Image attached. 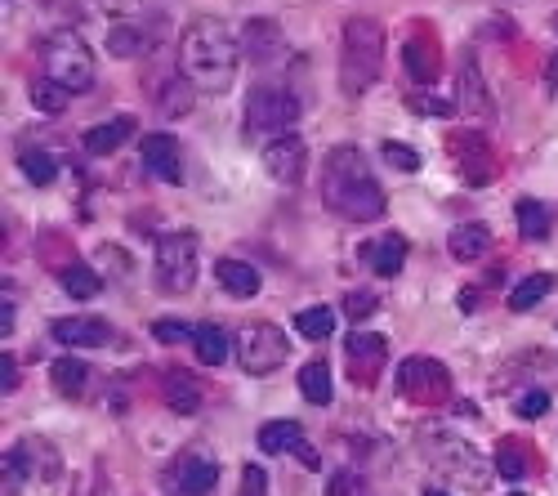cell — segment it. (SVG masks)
Segmentation results:
<instances>
[{"label":"cell","mask_w":558,"mask_h":496,"mask_svg":"<svg viewBox=\"0 0 558 496\" xmlns=\"http://www.w3.org/2000/svg\"><path fill=\"white\" fill-rule=\"evenodd\" d=\"M67 99H72V90H63L59 81H50V76H36L32 81V108L45 112V117H59L67 108Z\"/></svg>","instance_id":"cell-31"},{"label":"cell","mask_w":558,"mask_h":496,"mask_svg":"<svg viewBox=\"0 0 558 496\" xmlns=\"http://www.w3.org/2000/svg\"><path fill=\"white\" fill-rule=\"evenodd\" d=\"M398 394L411 398V403H442L451 394V371L442 367L438 358H402L398 367Z\"/></svg>","instance_id":"cell-9"},{"label":"cell","mask_w":558,"mask_h":496,"mask_svg":"<svg viewBox=\"0 0 558 496\" xmlns=\"http://www.w3.org/2000/svg\"><path fill=\"white\" fill-rule=\"evenodd\" d=\"M375 304H380V300H375L371 291H349V295H344V313H349L353 322H367L375 313Z\"/></svg>","instance_id":"cell-39"},{"label":"cell","mask_w":558,"mask_h":496,"mask_svg":"<svg viewBox=\"0 0 558 496\" xmlns=\"http://www.w3.org/2000/svg\"><path fill=\"white\" fill-rule=\"evenodd\" d=\"M170 492H179V496H206V492H215V483H219V465H215V456H206V452H184L175 465H170Z\"/></svg>","instance_id":"cell-12"},{"label":"cell","mask_w":558,"mask_h":496,"mask_svg":"<svg viewBox=\"0 0 558 496\" xmlns=\"http://www.w3.org/2000/svg\"><path fill=\"white\" fill-rule=\"evenodd\" d=\"M420 456L434 465L442 479L465 492H487V483H492V470L478 456V447L465 443L460 434H447V429H425L420 434Z\"/></svg>","instance_id":"cell-4"},{"label":"cell","mask_w":558,"mask_h":496,"mask_svg":"<svg viewBox=\"0 0 558 496\" xmlns=\"http://www.w3.org/2000/svg\"><path fill=\"white\" fill-rule=\"evenodd\" d=\"M259 161H264L268 179H277V184H300L304 170H309V143L300 135H277L264 143Z\"/></svg>","instance_id":"cell-10"},{"label":"cell","mask_w":558,"mask_h":496,"mask_svg":"<svg viewBox=\"0 0 558 496\" xmlns=\"http://www.w3.org/2000/svg\"><path fill=\"white\" fill-rule=\"evenodd\" d=\"M550 291H554V278H550V273H527V278L518 282L514 291H509V309H514V313H527V309H536V304H541Z\"/></svg>","instance_id":"cell-27"},{"label":"cell","mask_w":558,"mask_h":496,"mask_svg":"<svg viewBox=\"0 0 558 496\" xmlns=\"http://www.w3.org/2000/svg\"><path fill=\"white\" fill-rule=\"evenodd\" d=\"M41 59H45V76L59 81L63 90L72 94H85L94 85V50L85 45V36H76L72 27H59V32L45 36L41 45Z\"/></svg>","instance_id":"cell-5"},{"label":"cell","mask_w":558,"mask_h":496,"mask_svg":"<svg viewBox=\"0 0 558 496\" xmlns=\"http://www.w3.org/2000/svg\"><path fill=\"white\" fill-rule=\"evenodd\" d=\"M192 349H197V358L206 362V367H219V362L228 358V336H224V327H215V322H197Z\"/></svg>","instance_id":"cell-28"},{"label":"cell","mask_w":558,"mask_h":496,"mask_svg":"<svg viewBox=\"0 0 558 496\" xmlns=\"http://www.w3.org/2000/svg\"><path fill=\"white\" fill-rule=\"evenodd\" d=\"M130 135H134V117H117V121H103V126H90L81 143H85V152H94V157H108V152H117Z\"/></svg>","instance_id":"cell-20"},{"label":"cell","mask_w":558,"mask_h":496,"mask_svg":"<svg viewBox=\"0 0 558 496\" xmlns=\"http://www.w3.org/2000/svg\"><path fill=\"white\" fill-rule=\"evenodd\" d=\"M300 394L309 398L313 407H326V403H331L335 376H331V367H326V362H304V367H300Z\"/></svg>","instance_id":"cell-23"},{"label":"cell","mask_w":558,"mask_h":496,"mask_svg":"<svg viewBox=\"0 0 558 496\" xmlns=\"http://www.w3.org/2000/svg\"><path fill=\"white\" fill-rule=\"evenodd\" d=\"M514 412L523 416V421H536V416L550 412V394H545V389H527V394L514 403Z\"/></svg>","instance_id":"cell-38"},{"label":"cell","mask_w":558,"mask_h":496,"mask_svg":"<svg viewBox=\"0 0 558 496\" xmlns=\"http://www.w3.org/2000/svg\"><path fill=\"white\" fill-rule=\"evenodd\" d=\"M416 112H425V117H451V103L447 99H434V94H416Z\"/></svg>","instance_id":"cell-41"},{"label":"cell","mask_w":558,"mask_h":496,"mask_svg":"<svg viewBox=\"0 0 558 496\" xmlns=\"http://www.w3.org/2000/svg\"><path fill=\"white\" fill-rule=\"evenodd\" d=\"M237 496H268V474H264V465H246Z\"/></svg>","instance_id":"cell-40"},{"label":"cell","mask_w":558,"mask_h":496,"mask_svg":"<svg viewBox=\"0 0 558 496\" xmlns=\"http://www.w3.org/2000/svg\"><path fill=\"white\" fill-rule=\"evenodd\" d=\"M59 282L72 300H94V295L103 291V278L90 269V264H67V269L59 273Z\"/></svg>","instance_id":"cell-29"},{"label":"cell","mask_w":558,"mask_h":496,"mask_svg":"<svg viewBox=\"0 0 558 496\" xmlns=\"http://www.w3.org/2000/svg\"><path fill=\"white\" fill-rule=\"evenodd\" d=\"M18 166H23V175L32 179L36 188H50L54 179H59V161H54L50 152H41V148H27L23 157H18Z\"/></svg>","instance_id":"cell-33"},{"label":"cell","mask_w":558,"mask_h":496,"mask_svg":"<svg viewBox=\"0 0 558 496\" xmlns=\"http://www.w3.org/2000/svg\"><path fill=\"white\" fill-rule=\"evenodd\" d=\"M242 63V36H233L219 18H192L179 36V76L197 94H224Z\"/></svg>","instance_id":"cell-1"},{"label":"cell","mask_w":558,"mask_h":496,"mask_svg":"<svg viewBox=\"0 0 558 496\" xmlns=\"http://www.w3.org/2000/svg\"><path fill=\"white\" fill-rule=\"evenodd\" d=\"M362 260H367V269L375 273V278H398L402 264H407V237L402 233L375 237V242L362 246Z\"/></svg>","instance_id":"cell-14"},{"label":"cell","mask_w":558,"mask_h":496,"mask_svg":"<svg viewBox=\"0 0 558 496\" xmlns=\"http://www.w3.org/2000/svg\"><path fill=\"white\" fill-rule=\"evenodd\" d=\"M447 251H451V260L474 264V260H483V255L492 251V233H487L483 224H460V228H451Z\"/></svg>","instance_id":"cell-17"},{"label":"cell","mask_w":558,"mask_h":496,"mask_svg":"<svg viewBox=\"0 0 558 496\" xmlns=\"http://www.w3.org/2000/svg\"><path fill=\"white\" fill-rule=\"evenodd\" d=\"M103 5H108V9H134L139 0H103Z\"/></svg>","instance_id":"cell-45"},{"label":"cell","mask_w":558,"mask_h":496,"mask_svg":"<svg viewBox=\"0 0 558 496\" xmlns=\"http://www.w3.org/2000/svg\"><path fill=\"white\" fill-rule=\"evenodd\" d=\"M215 282L224 286L233 300H250V295L259 291V273L250 269L246 260H219L215 264Z\"/></svg>","instance_id":"cell-21"},{"label":"cell","mask_w":558,"mask_h":496,"mask_svg":"<svg viewBox=\"0 0 558 496\" xmlns=\"http://www.w3.org/2000/svg\"><path fill=\"white\" fill-rule=\"evenodd\" d=\"M295 331H300L304 340H326L335 331L331 304H313V309H300V313H295Z\"/></svg>","instance_id":"cell-32"},{"label":"cell","mask_w":558,"mask_h":496,"mask_svg":"<svg viewBox=\"0 0 558 496\" xmlns=\"http://www.w3.org/2000/svg\"><path fill=\"white\" fill-rule=\"evenodd\" d=\"M384 68V27L375 18H349L340 32V90L362 99Z\"/></svg>","instance_id":"cell-3"},{"label":"cell","mask_w":558,"mask_h":496,"mask_svg":"<svg viewBox=\"0 0 558 496\" xmlns=\"http://www.w3.org/2000/svg\"><path fill=\"white\" fill-rule=\"evenodd\" d=\"M242 50H246L255 63H268L277 50H282V32H277L273 18H250L246 32H242Z\"/></svg>","instance_id":"cell-19"},{"label":"cell","mask_w":558,"mask_h":496,"mask_svg":"<svg viewBox=\"0 0 558 496\" xmlns=\"http://www.w3.org/2000/svg\"><path fill=\"white\" fill-rule=\"evenodd\" d=\"M9 327H14V304L5 295V304H0V331H9Z\"/></svg>","instance_id":"cell-44"},{"label":"cell","mask_w":558,"mask_h":496,"mask_svg":"<svg viewBox=\"0 0 558 496\" xmlns=\"http://www.w3.org/2000/svg\"><path fill=\"white\" fill-rule=\"evenodd\" d=\"M0 389H5V394H9V389H18V367H14V358H0Z\"/></svg>","instance_id":"cell-42"},{"label":"cell","mask_w":558,"mask_h":496,"mask_svg":"<svg viewBox=\"0 0 558 496\" xmlns=\"http://www.w3.org/2000/svg\"><path fill=\"white\" fill-rule=\"evenodd\" d=\"M54 340L67 349H103L112 340V327L99 318H59L54 322Z\"/></svg>","instance_id":"cell-15"},{"label":"cell","mask_w":558,"mask_h":496,"mask_svg":"<svg viewBox=\"0 0 558 496\" xmlns=\"http://www.w3.org/2000/svg\"><path fill=\"white\" fill-rule=\"evenodd\" d=\"M496 474H500V479H509V483L527 479V456H523V447H518V443H500V447H496Z\"/></svg>","instance_id":"cell-34"},{"label":"cell","mask_w":558,"mask_h":496,"mask_svg":"<svg viewBox=\"0 0 558 496\" xmlns=\"http://www.w3.org/2000/svg\"><path fill=\"white\" fill-rule=\"evenodd\" d=\"M367 492V483H362L358 470H335L331 483H326V496H362Z\"/></svg>","instance_id":"cell-36"},{"label":"cell","mask_w":558,"mask_h":496,"mask_svg":"<svg viewBox=\"0 0 558 496\" xmlns=\"http://www.w3.org/2000/svg\"><path fill=\"white\" fill-rule=\"evenodd\" d=\"M545 85H550V90H558V50L550 54V63H545Z\"/></svg>","instance_id":"cell-43"},{"label":"cell","mask_w":558,"mask_h":496,"mask_svg":"<svg viewBox=\"0 0 558 496\" xmlns=\"http://www.w3.org/2000/svg\"><path fill=\"white\" fill-rule=\"evenodd\" d=\"M402 63L416 76V85H434L438 81V50H429L425 41H407L402 45Z\"/></svg>","instance_id":"cell-26"},{"label":"cell","mask_w":558,"mask_h":496,"mask_svg":"<svg viewBox=\"0 0 558 496\" xmlns=\"http://www.w3.org/2000/svg\"><path fill=\"white\" fill-rule=\"evenodd\" d=\"M425 496H447V492H438V488H425Z\"/></svg>","instance_id":"cell-46"},{"label":"cell","mask_w":558,"mask_h":496,"mask_svg":"<svg viewBox=\"0 0 558 496\" xmlns=\"http://www.w3.org/2000/svg\"><path fill=\"white\" fill-rule=\"evenodd\" d=\"M286 358H291V340L273 322H246L237 331V362L246 376H273Z\"/></svg>","instance_id":"cell-7"},{"label":"cell","mask_w":558,"mask_h":496,"mask_svg":"<svg viewBox=\"0 0 558 496\" xmlns=\"http://www.w3.org/2000/svg\"><path fill=\"white\" fill-rule=\"evenodd\" d=\"M85 376H90V367H85V358H54V367H50V380H54V389H59V394H67V398H76V394H81Z\"/></svg>","instance_id":"cell-30"},{"label":"cell","mask_w":558,"mask_h":496,"mask_svg":"<svg viewBox=\"0 0 558 496\" xmlns=\"http://www.w3.org/2000/svg\"><path fill=\"white\" fill-rule=\"evenodd\" d=\"M259 452H264V456L291 452V456H300V461H304V470H322V456L309 447V438H304V425H295V421H268V425H259Z\"/></svg>","instance_id":"cell-11"},{"label":"cell","mask_w":558,"mask_h":496,"mask_svg":"<svg viewBox=\"0 0 558 496\" xmlns=\"http://www.w3.org/2000/svg\"><path fill=\"white\" fill-rule=\"evenodd\" d=\"M554 27H558V14H554Z\"/></svg>","instance_id":"cell-47"},{"label":"cell","mask_w":558,"mask_h":496,"mask_svg":"<svg viewBox=\"0 0 558 496\" xmlns=\"http://www.w3.org/2000/svg\"><path fill=\"white\" fill-rule=\"evenodd\" d=\"M148 45H152V36H143V27L112 23V32H108V54H112V59H139Z\"/></svg>","instance_id":"cell-25"},{"label":"cell","mask_w":558,"mask_h":496,"mask_svg":"<svg viewBox=\"0 0 558 496\" xmlns=\"http://www.w3.org/2000/svg\"><path fill=\"white\" fill-rule=\"evenodd\" d=\"M380 152H384V161H389L393 170H420V157L407 148V143H398V139H384V143H380Z\"/></svg>","instance_id":"cell-37"},{"label":"cell","mask_w":558,"mask_h":496,"mask_svg":"<svg viewBox=\"0 0 558 496\" xmlns=\"http://www.w3.org/2000/svg\"><path fill=\"white\" fill-rule=\"evenodd\" d=\"M456 90H460V108L469 112V117H492V94H487L483 85V72L474 68V63H465V68L456 72Z\"/></svg>","instance_id":"cell-18"},{"label":"cell","mask_w":558,"mask_h":496,"mask_svg":"<svg viewBox=\"0 0 558 496\" xmlns=\"http://www.w3.org/2000/svg\"><path fill=\"white\" fill-rule=\"evenodd\" d=\"M300 121V99L282 85H259L246 99V135L250 139H277L291 135V126Z\"/></svg>","instance_id":"cell-6"},{"label":"cell","mask_w":558,"mask_h":496,"mask_svg":"<svg viewBox=\"0 0 558 496\" xmlns=\"http://www.w3.org/2000/svg\"><path fill=\"white\" fill-rule=\"evenodd\" d=\"M550 228H554L550 206L536 202V197H523V202H518V233H523L527 242H545V237H550Z\"/></svg>","instance_id":"cell-24"},{"label":"cell","mask_w":558,"mask_h":496,"mask_svg":"<svg viewBox=\"0 0 558 496\" xmlns=\"http://www.w3.org/2000/svg\"><path fill=\"white\" fill-rule=\"evenodd\" d=\"M157 282L166 295H184L197 286V237L166 233L157 242Z\"/></svg>","instance_id":"cell-8"},{"label":"cell","mask_w":558,"mask_h":496,"mask_svg":"<svg viewBox=\"0 0 558 496\" xmlns=\"http://www.w3.org/2000/svg\"><path fill=\"white\" fill-rule=\"evenodd\" d=\"M143 166H148L152 179L161 184H184V148H179L175 135H148L139 143Z\"/></svg>","instance_id":"cell-13"},{"label":"cell","mask_w":558,"mask_h":496,"mask_svg":"<svg viewBox=\"0 0 558 496\" xmlns=\"http://www.w3.org/2000/svg\"><path fill=\"white\" fill-rule=\"evenodd\" d=\"M384 349H389V345H384V336H375V331H353V336L344 340V354L353 358V367H358V371L367 367V376L384 362Z\"/></svg>","instance_id":"cell-22"},{"label":"cell","mask_w":558,"mask_h":496,"mask_svg":"<svg viewBox=\"0 0 558 496\" xmlns=\"http://www.w3.org/2000/svg\"><path fill=\"white\" fill-rule=\"evenodd\" d=\"M201 403H206V385H201L197 376H188V371H170L166 376V407L175 416H192L201 412Z\"/></svg>","instance_id":"cell-16"},{"label":"cell","mask_w":558,"mask_h":496,"mask_svg":"<svg viewBox=\"0 0 558 496\" xmlns=\"http://www.w3.org/2000/svg\"><path fill=\"white\" fill-rule=\"evenodd\" d=\"M197 336V327L184 318H161V322H152V340H161V345H179V340H192Z\"/></svg>","instance_id":"cell-35"},{"label":"cell","mask_w":558,"mask_h":496,"mask_svg":"<svg viewBox=\"0 0 558 496\" xmlns=\"http://www.w3.org/2000/svg\"><path fill=\"white\" fill-rule=\"evenodd\" d=\"M322 202L331 215L353 219V224H371L384 215V188L371 179V166L362 157V148L340 143L326 152L322 166Z\"/></svg>","instance_id":"cell-2"}]
</instances>
